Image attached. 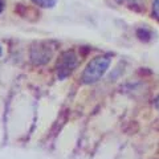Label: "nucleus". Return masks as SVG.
Returning <instances> with one entry per match:
<instances>
[{
	"instance_id": "obj_5",
	"label": "nucleus",
	"mask_w": 159,
	"mask_h": 159,
	"mask_svg": "<svg viewBox=\"0 0 159 159\" xmlns=\"http://www.w3.org/2000/svg\"><path fill=\"white\" fill-rule=\"evenodd\" d=\"M32 2L41 8H53L57 4V0H32Z\"/></svg>"
},
{
	"instance_id": "obj_1",
	"label": "nucleus",
	"mask_w": 159,
	"mask_h": 159,
	"mask_svg": "<svg viewBox=\"0 0 159 159\" xmlns=\"http://www.w3.org/2000/svg\"><path fill=\"white\" fill-rule=\"evenodd\" d=\"M110 62H111V57L109 54H102V56L94 57L92 61L88 62V65L84 69L81 76L82 82L84 84L97 82L106 73L109 66H110Z\"/></svg>"
},
{
	"instance_id": "obj_3",
	"label": "nucleus",
	"mask_w": 159,
	"mask_h": 159,
	"mask_svg": "<svg viewBox=\"0 0 159 159\" xmlns=\"http://www.w3.org/2000/svg\"><path fill=\"white\" fill-rule=\"evenodd\" d=\"M52 57V49L45 44H37L31 49V61L34 65H44Z\"/></svg>"
},
{
	"instance_id": "obj_7",
	"label": "nucleus",
	"mask_w": 159,
	"mask_h": 159,
	"mask_svg": "<svg viewBox=\"0 0 159 159\" xmlns=\"http://www.w3.org/2000/svg\"><path fill=\"white\" fill-rule=\"evenodd\" d=\"M4 6H6V2H4V0H0V13L3 12V9H4Z\"/></svg>"
},
{
	"instance_id": "obj_8",
	"label": "nucleus",
	"mask_w": 159,
	"mask_h": 159,
	"mask_svg": "<svg viewBox=\"0 0 159 159\" xmlns=\"http://www.w3.org/2000/svg\"><path fill=\"white\" fill-rule=\"evenodd\" d=\"M155 105H157V109H158V110H159V97L157 98V102H155Z\"/></svg>"
},
{
	"instance_id": "obj_4",
	"label": "nucleus",
	"mask_w": 159,
	"mask_h": 159,
	"mask_svg": "<svg viewBox=\"0 0 159 159\" xmlns=\"http://www.w3.org/2000/svg\"><path fill=\"white\" fill-rule=\"evenodd\" d=\"M137 36H138L139 40H142V41H150L151 37H152V32L146 27L138 28L137 29Z\"/></svg>"
},
{
	"instance_id": "obj_6",
	"label": "nucleus",
	"mask_w": 159,
	"mask_h": 159,
	"mask_svg": "<svg viewBox=\"0 0 159 159\" xmlns=\"http://www.w3.org/2000/svg\"><path fill=\"white\" fill-rule=\"evenodd\" d=\"M152 13L159 20V0H154L152 3Z\"/></svg>"
},
{
	"instance_id": "obj_10",
	"label": "nucleus",
	"mask_w": 159,
	"mask_h": 159,
	"mask_svg": "<svg viewBox=\"0 0 159 159\" xmlns=\"http://www.w3.org/2000/svg\"><path fill=\"white\" fill-rule=\"evenodd\" d=\"M119 2H122V0H119Z\"/></svg>"
},
{
	"instance_id": "obj_9",
	"label": "nucleus",
	"mask_w": 159,
	"mask_h": 159,
	"mask_svg": "<svg viewBox=\"0 0 159 159\" xmlns=\"http://www.w3.org/2000/svg\"><path fill=\"white\" fill-rule=\"evenodd\" d=\"M0 56H2V45H0Z\"/></svg>"
},
{
	"instance_id": "obj_2",
	"label": "nucleus",
	"mask_w": 159,
	"mask_h": 159,
	"mask_svg": "<svg viewBox=\"0 0 159 159\" xmlns=\"http://www.w3.org/2000/svg\"><path fill=\"white\" fill-rule=\"evenodd\" d=\"M76 64H77V57L74 52L72 51H66L64 52L61 56H60L58 61H57V76L60 78H65L68 77L69 74L73 72V69L76 68Z\"/></svg>"
}]
</instances>
